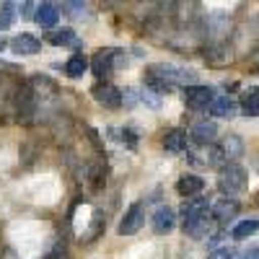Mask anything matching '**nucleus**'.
<instances>
[{"mask_svg":"<svg viewBox=\"0 0 259 259\" xmlns=\"http://www.w3.org/2000/svg\"><path fill=\"white\" fill-rule=\"evenodd\" d=\"M148 78H156L166 85H171L174 89L177 83H182L184 89H189V85H197L194 80H197V73L189 70V68H179V65H171V62H156V65H148L145 73Z\"/></svg>","mask_w":259,"mask_h":259,"instance_id":"nucleus-1","label":"nucleus"},{"mask_svg":"<svg viewBox=\"0 0 259 259\" xmlns=\"http://www.w3.org/2000/svg\"><path fill=\"white\" fill-rule=\"evenodd\" d=\"M244 187H246V168L241 163H226L223 168H218V189L226 197H233Z\"/></svg>","mask_w":259,"mask_h":259,"instance_id":"nucleus-2","label":"nucleus"},{"mask_svg":"<svg viewBox=\"0 0 259 259\" xmlns=\"http://www.w3.org/2000/svg\"><path fill=\"white\" fill-rule=\"evenodd\" d=\"M187 156L194 166H202V168H223L226 166V158L215 143L212 145H189Z\"/></svg>","mask_w":259,"mask_h":259,"instance_id":"nucleus-3","label":"nucleus"},{"mask_svg":"<svg viewBox=\"0 0 259 259\" xmlns=\"http://www.w3.org/2000/svg\"><path fill=\"white\" fill-rule=\"evenodd\" d=\"M114 55H117V50L106 47L91 57V73L99 78V83H106V78L114 73Z\"/></svg>","mask_w":259,"mask_h":259,"instance_id":"nucleus-4","label":"nucleus"},{"mask_svg":"<svg viewBox=\"0 0 259 259\" xmlns=\"http://www.w3.org/2000/svg\"><path fill=\"white\" fill-rule=\"evenodd\" d=\"M212 99H215V91L210 89V85H189V89H184V104L194 112L207 109V106L212 104Z\"/></svg>","mask_w":259,"mask_h":259,"instance_id":"nucleus-5","label":"nucleus"},{"mask_svg":"<svg viewBox=\"0 0 259 259\" xmlns=\"http://www.w3.org/2000/svg\"><path fill=\"white\" fill-rule=\"evenodd\" d=\"M91 94H94L96 104H101L104 109H119L122 106V89H117L112 83H96Z\"/></svg>","mask_w":259,"mask_h":259,"instance_id":"nucleus-6","label":"nucleus"},{"mask_svg":"<svg viewBox=\"0 0 259 259\" xmlns=\"http://www.w3.org/2000/svg\"><path fill=\"white\" fill-rule=\"evenodd\" d=\"M143 223H145V207H143V202H135V205H130V210L124 212L117 233L119 236H133V233H138L143 228Z\"/></svg>","mask_w":259,"mask_h":259,"instance_id":"nucleus-7","label":"nucleus"},{"mask_svg":"<svg viewBox=\"0 0 259 259\" xmlns=\"http://www.w3.org/2000/svg\"><path fill=\"white\" fill-rule=\"evenodd\" d=\"M239 202H236L233 197H221V200H215L210 205V218L215 223H226V221H233L236 215H239Z\"/></svg>","mask_w":259,"mask_h":259,"instance_id":"nucleus-8","label":"nucleus"},{"mask_svg":"<svg viewBox=\"0 0 259 259\" xmlns=\"http://www.w3.org/2000/svg\"><path fill=\"white\" fill-rule=\"evenodd\" d=\"M8 47L13 50V55H21V57H31L41 50V39H36L34 34H18L8 41Z\"/></svg>","mask_w":259,"mask_h":259,"instance_id":"nucleus-9","label":"nucleus"},{"mask_svg":"<svg viewBox=\"0 0 259 259\" xmlns=\"http://www.w3.org/2000/svg\"><path fill=\"white\" fill-rule=\"evenodd\" d=\"M153 231L158 233V236H166V233H171L177 228V212L171 210L168 205H161L156 212H153Z\"/></svg>","mask_w":259,"mask_h":259,"instance_id":"nucleus-10","label":"nucleus"},{"mask_svg":"<svg viewBox=\"0 0 259 259\" xmlns=\"http://www.w3.org/2000/svg\"><path fill=\"white\" fill-rule=\"evenodd\" d=\"M215 135H218V124L210 122V119L197 122V124L192 127V133H189V138H192L194 145H212Z\"/></svg>","mask_w":259,"mask_h":259,"instance_id":"nucleus-11","label":"nucleus"},{"mask_svg":"<svg viewBox=\"0 0 259 259\" xmlns=\"http://www.w3.org/2000/svg\"><path fill=\"white\" fill-rule=\"evenodd\" d=\"M207 215H210L207 200H187L184 207H182V226H187L192 221H200V218H207Z\"/></svg>","mask_w":259,"mask_h":259,"instance_id":"nucleus-12","label":"nucleus"},{"mask_svg":"<svg viewBox=\"0 0 259 259\" xmlns=\"http://www.w3.org/2000/svg\"><path fill=\"white\" fill-rule=\"evenodd\" d=\"M26 85H29V91L34 94V99H50V96H55V94H57L55 80H52V78H47V75H34Z\"/></svg>","mask_w":259,"mask_h":259,"instance_id":"nucleus-13","label":"nucleus"},{"mask_svg":"<svg viewBox=\"0 0 259 259\" xmlns=\"http://www.w3.org/2000/svg\"><path fill=\"white\" fill-rule=\"evenodd\" d=\"M163 148L168 150V153H182V150L189 148V138L182 127H174L168 130V133L163 135Z\"/></svg>","mask_w":259,"mask_h":259,"instance_id":"nucleus-14","label":"nucleus"},{"mask_svg":"<svg viewBox=\"0 0 259 259\" xmlns=\"http://www.w3.org/2000/svg\"><path fill=\"white\" fill-rule=\"evenodd\" d=\"M207 65H212V68H221V65H228L233 62V50L226 45V41H218V45H212L205 55Z\"/></svg>","mask_w":259,"mask_h":259,"instance_id":"nucleus-15","label":"nucleus"},{"mask_svg":"<svg viewBox=\"0 0 259 259\" xmlns=\"http://www.w3.org/2000/svg\"><path fill=\"white\" fill-rule=\"evenodd\" d=\"M60 8L55 3H39L36 6V13H34V21L41 26V29H52L57 21H60Z\"/></svg>","mask_w":259,"mask_h":259,"instance_id":"nucleus-16","label":"nucleus"},{"mask_svg":"<svg viewBox=\"0 0 259 259\" xmlns=\"http://www.w3.org/2000/svg\"><path fill=\"white\" fill-rule=\"evenodd\" d=\"M205 187V179H200L197 174H182L177 179V192L182 197H194V194H200Z\"/></svg>","mask_w":259,"mask_h":259,"instance_id":"nucleus-17","label":"nucleus"},{"mask_svg":"<svg viewBox=\"0 0 259 259\" xmlns=\"http://www.w3.org/2000/svg\"><path fill=\"white\" fill-rule=\"evenodd\" d=\"M241 112H244V117H249V119H254V117H259V85H249V89L241 94Z\"/></svg>","mask_w":259,"mask_h":259,"instance_id":"nucleus-18","label":"nucleus"},{"mask_svg":"<svg viewBox=\"0 0 259 259\" xmlns=\"http://www.w3.org/2000/svg\"><path fill=\"white\" fill-rule=\"evenodd\" d=\"M218 148H221V153H223L226 163H236V158L244 153V143H241L239 135H226L223 143H221Z\"/></svg>","mask_w":259,"mask_h":259,"instance_id":"nucleus-19","label":"nucleus"},{"mask_svg":"<svg viewBox=\"0 0 259 259\" xmlns=\"http://www.w3.org/2000/svg\"><path fill=\"white\" fill-rule=\"evenodd\" d=\"M207 112L212 117H223V119H231L236 114V101L231 96H215L212 104L207 106Z\"/></svg>","mask_w":259,"mask_h":259,"instance_id":"nucleus-20","label":"nucleus"},{"mask_svg":"<svg viewBox=\"0 0 259 259\" xmlns=\"http://www.w3.org/2000/svg\"><path fill=\"white\" fill-rule=\"evenodd\" d=\"M47 41L55 47H75L78 45V34L73 29H55L47 34Z\"/></svg>","mask_w":259,"mask_h":259,"instance_id":"nucleus-21","label":"nucleus"},{"mask_svg":"<svg viewBox=\"0 0 259 259\" xmlns=\"http://www.w3.org/2000/svg\"><path fill=\"white\" fill-rule=\"evenodd\" d=\"M91 68V62H89V57H85V55H73L68 62H65V75H68V78H80L85 70H89Z\"/></svg>","mask_w":259,"mask_h":259,"instance_id":"nucleus-22","label":"nucleus"},{"mask_svg":"<svg viewBox=\"0 0 259 259\" xmlns=\"http://www.w3.org/2000/svg\"><path fill=\"white\" fill-rule=\"evenodd\" d=\"M256 231H259V221H256V218H249V221H241L239 226H236L231 236L241 241V239H249V236H254Z\"/></svg>","mask_w":259,"mask_h":259,"instance_id":"nucleus-23","label":"nucleus"},{"mask_svg":"<svg viewBox=\"0 0 259 259\" xmlns=\"http://www.w3.org/2000/svg\"><path fill=\"white\" fill-rule=\"evenodd\" d=\"M114 135H119L117 140L122 143V145H127V148H138V133L135 130H130V127H119V130H112Z\"/></svg>","mask_w":259,"mask_h":259,"instance_id":"nucleus-24","label":"nucleus"},{"mask_svg":"<svg viewBox=\"0 0 259 259\" xmlns=\"http://www.w3.org/2000/svg\"><path fill=\"white\" fill-rule=\"evenodd\" d=\"M16 21V13H13V3H3L0 8V31H8Z\"/></svg>","mask_w":259,"mask_h":259,"instance_id":"nucleus-25","label":"nucleus"},{"mask_svg":"<svg viewBox=\"0 0 259 259\" xmlns=\"http://www.w3.org/2000/svg\"><path fill=\"white\" fill-rule=\"evenodd\" d=\"M140 104L150 106V109H161V104H163V96H158L156 91H140Z\"/></svg>","mask_w":259,"mask_h":259,"instance_id":"nucleus-26","label":"nucleus"},{"mask_svg":"<svg viewBox=\"0 0 259 259\" xmlns=\"http://www.w3.org/2000/svg\"><path fill=\"white\" fill-rule=\"evenodd\" d=\"M140 104V94L135 89H124L122 91V106H127V109H133V106Z\"/></svg>","mask_w":259,"mask_h":259,"instance_id":"nucleus-27","label":"nucleus"},{"mask_svg":"<svg viewBox=\"0 0 259 259\" xmlns=\"http://www.w3.org/2000/svg\"><path fill=\"white\" fill-rule=\"evenodd\" d=\"M207 259H236V251L233 249H215V251H210L207 254Z\"/></svg>","mask_w":259,"mask_h":259,"instance_id":"nucleus-28","label":"nucleus"},{"mask_svg":"<svg viewBox=\"0 0 259 259\" xmlns=\"http://www.w3.org/2000/svg\"><path fill=\"white\" fill-rule=\"evenodd\" d=\"M34 11H36L34 3H21V16L24 18H34Z\"/></svg>","mask_w":259,"mask_h":259,"instance_id":"nucleus-29","label":"nucleus"},{"mask_svg":"<svg viewBox=\"0 0 259 259\" xmlns=\"http://www.w3.org/2000/svg\"><path fill=\"white\" fill-rule=\"evenodd\" d=\"M65 11H70V16H78L80 11H85V3H65Z\"/></svg>","mask_w":259,"mask_h":259,"instance_id":"nucleus-30","label":"nucleus"},{"mask_svg":"<svg viewBox=\"0 0 259 259\" xmlns=\"http://www.w3.org/2000/svg\"><path fill=\"white\" fill-rule=\"evenodd\" d=\"M47 259H70V256H68V251H65L62 246H57L52 254H47Z\"/></svg>","mask_w":259,"mask_h":259,"instance_id":"nucleus-31","label":"nucleus"},{"mask_svg":"<svg viewBox=\"0 0 259 259\" xmlns=\"http://www.w3.org/2000/svg\"><path fill=\"white\" fill-rule=\"evenodd\" d=\"M244 259H259V249H251L249 254H244Z\"/></svg>","mask_w":259,"mask_h":259,"instance_id":"nucleus-32","label":"nucleus"},{"mask_svg":"<svg viewBox=\"0 0 259 259\" xmlns=\"http://www.w3.org/2000/svg\"><path fill=\"white\" fill-rule=\"evenodd\" d=\"M6 47H8V39H6V36H0V52H3Z\"/></svg>","mask_w":259,"mask_h":259,"instance_id":"nucleus-33","label":"nucleus"},{"mask_svg":"<svg viewBox=\"0 0 259 259\" xmlns=\"http://www.w3.org/2000/svg\"><path fill=\"white\" fill-rule=\"evenodd\" d=\"M3 259H18V256H16L13 251H6V256H3Z\"/></svg>","mask_w":259,"mask_h":259,"instance_id":"nucleus-34","label":"nucleus"}]
</instances>
